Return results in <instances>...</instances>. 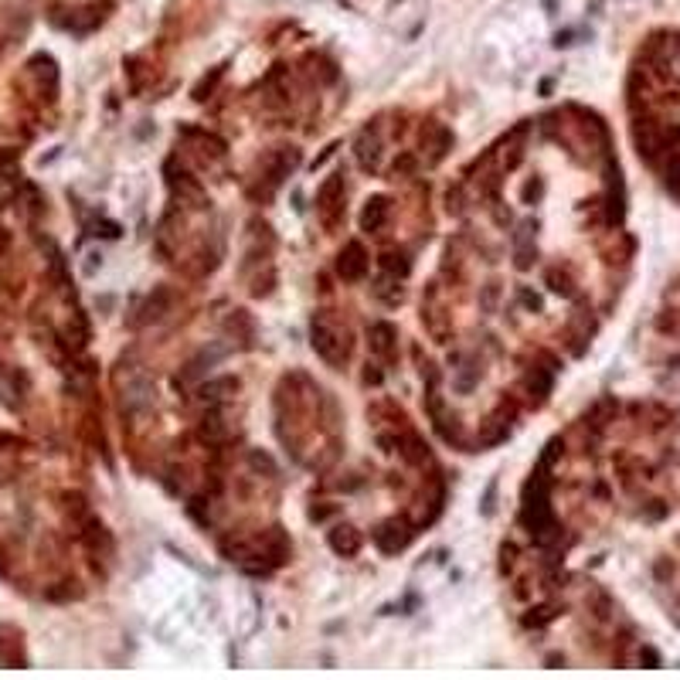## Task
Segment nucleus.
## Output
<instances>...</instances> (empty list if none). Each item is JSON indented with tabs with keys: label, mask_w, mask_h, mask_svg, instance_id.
<instances>
[{
	"label": "nucleus",
	"mask_w": 680,
	"mask_h": 680,
	"mask_svg": "<svg viewBox=\"0 0 680 680\" xmlns=\"http://www.w3.org/2000/svg\"><path fill=\"white\" fill-rule=\"evenodd\" d=\"M640 657H643V664H646V667H657V664H660V657H657V650H650V646H646V650H643Z\"/></svg>",
	"instance_id": "7ed1b4c3"
},
{
	"label": "nucleus",
	"mask_w": 680,
	"mask_h": 680,
	"mask_svg": "<svg viewBox=\"0 0 680 680\" xmlns=\"http://www.w3.org/2000/svg\"><path fill=\"white\" fill-rule=\"evenodd\" d=\"M364 252H361V245H351L347 249V262H344V255H340V273L347 276V279H357L361 273H364Z\"/></svg>",
	"instance_id": "f257e3e1"
},
{
	"label": "nucleus",
	"mask_w": 680,
	"mask_h": 680,
	"mask_svg": "<svg viewBox=\"0 0 680 680\" xmlns=\"http://www.w3.org/2000/svg\"><path fill=\"white\" fill-rule=\"evenodd\" d=\"M667 188L674 197H680V153H674L670 164H667Z\"/></svg>",
	"instance_id": "f03ea898"
}]
</instances>
